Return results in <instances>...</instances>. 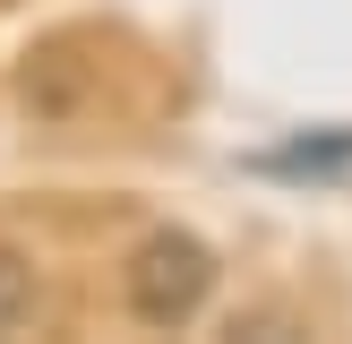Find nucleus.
Masks as SVG:
<instances>
[{"label": "nucleus", "instance_id": "7ed1b4c3", "mask_svg": "<svg viewBox=\"0 0 352 344\" xmlns=\"http://www.w3.org/2000/svg\"><path fill=\"white\" fill-rule=\"evenodd\" d=\"M34 319V267L17 250H0V336H9V327H26Z\"/></svg>", "mask_w": 352, "mask_h": 344}, {"label": "nucleus", "instance_id": "f257e3e1", "mask_svg": "<svg viewBox=\"0 0 352 344\" xmlns=\"http://www.w3.org/2000/svg\"><path fill=\"white\" fill-rule=\"evenodd\" d=\"M215 292V250L198 233H146L129 250V319L138 327H189Z\"/></svg>", "mask_w": 352, "mask_h": 344}, {"label": "nucleus", "instance_id": "f03ea898", "mask_svg": "<svg viewBox=\"0 0 352 344\" xmlns=\"http://www.w3.org/2000/svg\"><path fill=\"white\" fill-rule=\"evenodd\" d=\"M267 172H344L352 164V129H327V138H292V147L258 155Z\"/></svg>", "mask_w": 352, "mask_h": 344}]
</instances>
